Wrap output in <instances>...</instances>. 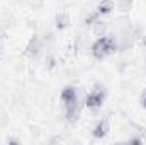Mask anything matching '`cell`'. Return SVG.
Segmentation results:
<instances>
[{
	"instance_id": "obj_1",
	"label": "cell",
	"mask_w": 146,
	"mask_h": 145,
	"mask_svg": "<svg viewBox=\"0 0 146 145\" xmlns=\"http://www.w3.org/2000/svg\"><path fill=\"white\" fill-rule=\"evenodd\" d=\"M61 103L65 108V116L68 123H75L80 116V103H78V94L76 89L72 85H66L61 91Z\"/></svg>"
},
{
	"instance_id": "obj_2",
	"label": "cell",
	"mask_w": 146,
	"mask_h": 145,
	"mask_svg": "<svg viewBox=\"0 0 146 145\" xmlns=\"http://www.w3.org/2000/svg\"><path fill=\"white\" fill-rule=\"evenodd\" d=\"M117 50V41L112 36H100L95 39V43L92 44V55L97 60H106L110 55H114Z\"/></svg>"
},
{
	"instance_id": "obj_3",
	"label": "cell",
	"mask_w": 146,
	"mask_h": 145,
	"mask_svg": "<svg viewBox=\"0 0 146 145\" xmlns=\"http://www.w3.org/2000/svg\"><path fill=\"white\" fill-rule=\"evenodd\" d=\"M106 101V89L102 85H95L94 91L88 92V96L85 97V106L88 109H99Z\"/></svg>"
},
{
	"instance_id": "obj_4",
	"label": "cell",
	"mask_w": 146,
	"mask_h": 145,
	"mask_svg": "<svg viewBox=\"0 0 146 145\" xmlns=\"http://www.w3.org/2000/svg\"><path fill=\"white\" fill-rule=\"evenodd\" d=\"M107 133H109V119L104 118V119L97 121V125L92 130V135H94V138H104Z\"/></svg>"
},
{
	"instance_id": "obj_5",
	"label": "cell",
	"mask_w": 146,
	"mask_h": 145,
	"mask_svg": "<svg viewBox=\"0 0 146 145\" xmlns=\"http://www.w3.org/2000/svg\"><path fill=\"white\" fill-rule=\"evenodd\" d=\"M110 10H112V2H110V0H102V2L99 3L97 10H95V14H97L99 17H102V15L109 14Z\"/></svg>"
},
{
	"instance_id": "obj_6",
	"label": "cell",
	"mask_w": 146,
	"mask_h": 145,
	"mask_svg": "<svg viewBox=\"0 0 146 145\" xmlns=\"http://www.w3.org/2000/svg\"><path fill=\"white\" fill-rule=\"evenodd\" d=\"M27 50H29V55L36 56L37 53L42 50V43H41V39H39V38H33L31 43H29V46H27Z\"/></svg>"
},
{
	"instance_id": "obj_7",
	"label": "cell",
	"mask_w": 146,
	"mask_h": 145,
	"mask_svg": "<svg viewBox=\"0 0 146 145\" xmlns=\"http://www.w3.org/2000/svg\"><path fill=\"white\" fill-rule=\"evenodd\" d=\"M66 26V19L65 17H58V28L61 29V28H65Z\"/></svg>"
},
{
	"instance_id": "obj_8",
	"label": "cell",
	"mask_w": 146,
	"mask_h": 145,
	"mask_svg": "<svg viewBox=\"0 0 146 145\" xmlns=\"http://www.w3.org/2000/svg\"><path fill=\"white\" fill-rule=\"evenodd\" d=\"M141 106L146 109V89H145V92H143V96H141Z\"/></svg>"
},
{
	"instance_id": "obj_9",
	"label": "cell",
	"mask_w": 146,
	"mask_h": 145,
	"mask_svg": "<svg viewBox=\"0 0 146 145\" xmlns=\"http://www.w3.org/2000/svg\"><path fill=\"white\" fill-rule=\"evenodd\" d=\"M131 2H133V0H122V5H124V7H126V5L129 7V5H131Z\"/></svg>"
}]
</instances>
